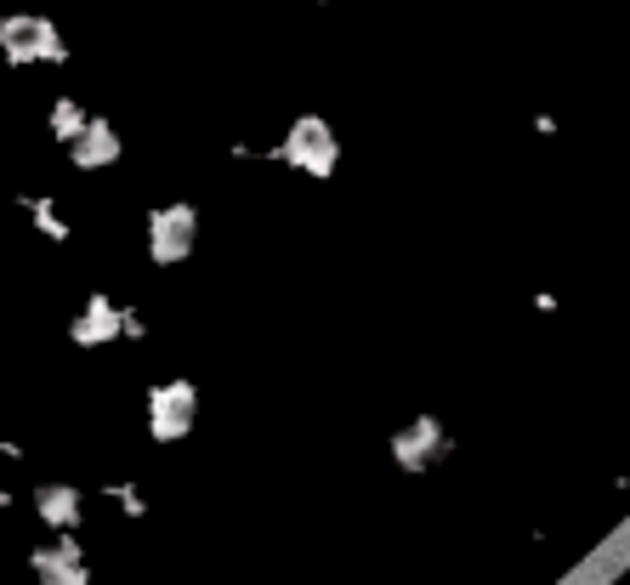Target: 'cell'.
I'll return each mask as SVG.
<instances>
[{
    "label": "cell",
    "mask_w": 630,
    "mask_h": 585,
    "mask_svg": "<svg viewBox=\"0 0 630 585\" xmlns=\"http://www.w3.org/2000/svg\"><path fill=\"white\" fill-rule=\"evenodd\" d=\"M284 160L301 165V171H313V177H324L335 165V137L324 120H296V131L284 137Z\"/></svg>",
    "instance_id": "obj_3"
},
{
    "label": "cell",
    "mask_w": 630,
    "mask_h": 585,
    "mask_svg": "<svg viewBox=\"0 0 630 585\" xmlns=\"http://www.w3.org/2000/svg\"><path fill=\"white\" fill-rule=\"evenodd\" d=\"M74 160L86 165V171H91V165H114V160H120V137H114V125H103V120L91 125L86 120V131L74 137Z\"/></svg>",
    "instance_id": "obj_6"
},
{
    "label": "cell",
    "mask_w": 630,
    "mask_h": 585,
    "mask_svg": "<svg viewBox=\"0 0 630 585\" xmlns=\"http://www.w3.org/2000/svg\"><path fill=\"white\" fill-rule=\"evenodd\" d=\"M40 517H46V523H57V529H74V523H80V495H74L69 483L40 489Z\"/></svg>",
    "instance_id": "obj_8"
},
{
    "label": "cell",
    "mask_w": 630,
    "mask_h": 585,
    "mask_svg": "<svg viewBox=\"0 0 630 585\" xmlns=\"http://www.w3.org/2000/svg\"><path fill=\"white\" fill-rule=\"evenodd\" d=\"M52 131H57L63 142L80 137V131H86V114H80V103H57V108H52Z\"/></svg>",
    "instance_id": "obj_9"
},
{
    "label": "cell",
    "mask_w": 630,
    "mask_h": 585,
    "mask_svg": "<svg viewBox=\"0 0 630 585\" xmlns=\"http://www.w3.org/2000/svg\"><path fill=\"white\" fill-rule=\"evenodd\" d=\"M193 228H199V216L188 205H165V211L148 216V250H154V262H182L193 250Z\"/></svg>",
    "instance_id": "obj_2"
},
{
    "label": "cell",
    "mask_w": 630,
    "mask_h": 585,
    "mask_svg": "<svg viewBox=\"0 0 630 585\" xmlns=\"http://www.w3.org/2000/svg\"><path fill=\"white\" fill-rule=\"evenodd\" d=\"M125 330V319L120 313H114V302H103V296H97V302L86 307V313H80V319H74V341H108V336H120Z\"/></svg>",
    "instance_id": "obj_7"
},
{
    "label": "cell",
    "mask_w": 630,
    "mask_h": 585,
    "mask_svg": "<svg viewBox=\"0 0 630 585\" xmlns=\"http://www.w3.org/2000/svg\"><path fill=\"white\" fill-rule=\"evenodd\" d=\"M193 404H199V392L188 381H171V387H159L148 398V426H154V438H182L193 426Z\"/></svg>",
    "instance_id": "obj_4"
},
{
    "label": "cell",
    "mask_w": 630,
    "mask_h": 585,
    "mask_svg": "<svg viewBox=\"0 0 630 585\" xmlns=\"http://www.w3.org/2000/svg\"><path fill=\"white\" fill-rule=\"evenodd\" d=\"M35 574H40V585H86L80 546H46V551H35Z\"/></svg>",
    "instance_id": "obj_5"
},
{
    "label": "cell",
    "mask_w": 630,
    "mask_h": 585,
    "mask_svg": "<svg viewBox=\"0 0 630 585\" xmlns=\"http://www.w3.org/2000/svg\"><path fill=\"white\" fill-rule=\"evenodd\" d=\"M0 52H6V63H57L63 57V35H57L52 18L12 12V18H0Z\"/></svg>",
    "instance_id": "obj_1"
}]
</instances>
